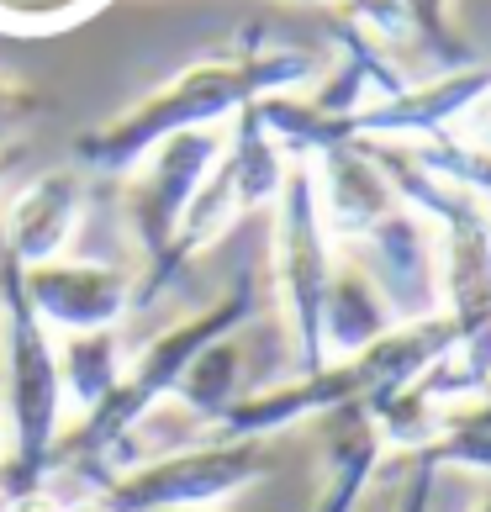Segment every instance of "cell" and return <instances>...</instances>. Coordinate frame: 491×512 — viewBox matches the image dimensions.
<instances>
[{
    "label": "cell",
    "mask_w": 491,
    "mask_h": 512,
    "mask_svg": "<svg viewBox=\"0 0 491 512\" xmlns=\"http://www.w3.org/2000/svg\"><path fill=\"white\" fill-rule=\"evenodd\" d=\"M317 74V59L301 48H270V43H238L228 53H206L175 80H164L154 96L127 106L117 122L85 132L74 143L80 164L101 169V175H127L138 169L164 138L196 127H217L222 117H238L243 106H259L270 96L307 85Z\"/></svg>",
    "instance_id": "6da1fadb"
},
{
    "label": "cell",
    "mask_w": 491,
    "mask_h": 512,
    "mask_svg": "<svg viewBox=\"0 0 491 512\" xmlns=\"http://www.w3.org/2000/svg\"><path fill=\"white\" fill-rule=\"evenodd\" d=\"M0 417H6L0 502L43 491L64 423V381H59V344L37 322L22 291V264L11 254H0Z\"/></svg>",
    "instance_id": "7a4b0ae2"
},
{
    "label": "cell",
    "mask_w": 491,
    "mask_h": 512,
    "mask_svg": "<svg viewBox=\"0 0 491 512\" xmlns=\"http://www.w3.org/2000/svg\"><path fill=\"white\" fill-rule=\"evenodd\" d=\"M333 254L338 243L323 222L317 206V180H312V159H291L286 185L275 196V227H270V291L286 312V333H291V375H312L328 365L323 354V291L333 275Z\"/></svg>",
    "instance_id": "3957f363"
},
{
    "label": "cell",
    "mask_w": 491,
    "mask_h": 512,
    "mask_svg": "<svg viewBox=\"0 0 491 512\" xmlns=\"http://www.w3.org/2000/svg\"><path fill=\"white\" fill-rule=\"evenodd\" d=\"M270 439H212L180 444L154 454L148 465H132L122 476L101 481L96 502L106 512H201L222 507L243 486L270 476Z\"/></svg>",
    "instance_id": "277c9868"
},
{
    "label": "cell",
    "mask_w": 491,
    "mask_h": 512,
    "mask_svg": "<svg viewBox=\"0 0 491 512\" xmlns=\"http://www.w3.org/2000/svg\"><path fill=\"white\" fill-rule=\"evenodd\" d=\"M222 132L217 127H196V132H175L164 138L154 154H148V169L132 180V196H127V222H132V238L138 249L148 254V275L143 286L164 270L169 259V243H175L191 201L201 196V185L212 180V169L222 159Z\"/></svg>",
    "instance_id": "5b68a950"
},
{
    "label": "cell",
    "mask_w": 491,
    "mask_h": 512,
    "mask_svg": "<svg viewBox=\"0 0 491 512\" xmlns=\"http://www.w3.org/2000/svg\"><path fill=\"white\" fill-rule=\"evenodd\" d=\"M22 291L43 328L64 333H96L117 328L132 312V280L117 264H90V259H48L22 270Z\"/></svg>",
    "instance_id": "8992f818"
},
{
    "label": "cell",
    "mask_w": 491,
    "mask_h": 512,
    "mask_svg": "<svg viewBox=\"0 0 491 512\" xmlns=\"http://www.w3.org/2000/svg\"><path fill=\"white\" fill-rule=\"evenodd\" d=\"M317 502L312 512H354L365 497V486L375 481V470L386 460L381 423L365 402H344L317 417Z\"/></svg>",
    "instance_id": "52a82bcc"
},
{
    "label": "cell",
    "mask_w": 491,
    "mask_h": 512,
    "mask_svg": "<svg viewBox=\"0 0 491 512\" xmlns=\"http://www.w3.org/2000/svg\"><path fill=\"white\" fill-rule=\"evenodd\" d=\"M80 201H85V185L74 169H48V175H37L27 191L6 206L0 254H11L22 270L64 259L74 227H80Z\"/></svg>",
    "instance_id": "ba28073f"
},
{
    "label": "cell",
    "mask_w": 491,
    "mask_h": 512,
    "mask_svg": "<svg viewBox=\"0 0 491 512\" xmlns=\"http://www.w3.org/2000/svg\"><path fill=\"white\" fill-rule=\"evenodd\" d=\"M391 328H396V312H391L386 291L375 286V275L349 249H338L328 291H323V354L328 359H354V354H365L375 338H386Z\"/></svg>",
    "instance_id": "9c48e42d"
},
{
    "label": "cell",
    "mask_w": 491,
    "mask_h": 512,
    "mask_svg": "<svg viewBox=\"0 0 491 512\" xmlns=\"http://www.w3.org/2000/svg\"><path fill=\"white\" fill-rule=\"evenodd\" d=\"M412 460H423L433 470H476V476H491V396L449 402L439 417V433Z\"/></svg>",
    "instance_id": "30bf717a"
},
{
    "label": "cell",
    "mask_w": 491,
    "mask_h": 512,
    "mask_svg": "<svg viewBox=\"0 0 491 512\" xmlns=\"http://www.w3.org/2000/svg\"><path fill=\"white\" fill-rule=\"evenodd\" d=\"M122 333L117 328H96V333H64L59 344V381L64 396H74L85 412L101 407L122 381Z\"/></svg>",
    "instance_id": "8fae6325"
},
{
    "label": "cell",
    "mask_w": 491,
    "mask_h": 512,
    "mask_svg": "<svg viewBox=\"0 0 491 512\" xmlns=\"http://www.w3.org/2000/svg\"><path fill=\"white\" fill-rule=\"evenodd\" d=\"M175 396L196 412V423H217L238 396H249V386H243V344H238V333L217 338L212 349H201Z\"/></svg>",
    "instance_id": "7c38bea8"
},
{
    "label": "cell",
    "mask_w": 491,
    "mask_h": 512,
    "mask_svg": "<svg viewBox=\"0 0 491 512\" xmlns=\"http://www.w3.org/2000/svg\"><path fill=\"white\" fill-rule=\"evenodd\" d=\"M386 11V27H402L407 37H418V43L439 59L444 69H470V48L455 37V22H449V0H381Z\"/></svg>",
    "instance_id": "4fadbf2b"
},
{
    "label": "cell",
    "mask_w": 491,
    "mask_h": 512,
    "mask_svg": "<svg viewBox=\"0 0 491 512\" xmlns=\"http://www.w3.org/2000/svg\"><path fill=\"white\" fill-rule=\"evenodd\" d=\"M407 154L423 169H433V175H444V180H455V185H465V191L491 201V148H476V143L455 138V132H439V138L407 143Z\"/></svg>",
    "instance_id": "5bb4252c"
},
{
    "label": "cell",
    "mask_w": 491,
    "mask_h": 512,
    "mask_svg": "<svg viewBox=\"0 0 491 512\" xmlns=\"http://www.w3.org/2000/svg\"><path fill=\"white\" fill-rule=\"evenodd\" d=\"M27 85L22 80H11V74H0V132H11L16 122L27 117Z\"/></svg>",
    "instance_id": "9a60e30c"
},
{
    "label": "cell",
    "mask_w": 491,
    "mask_h": 512,
    "mask_svg": "<svg viewBox=\"0 0 491 512\" xmlns=\"http://www.w3.org/2000/svg\"><path fill=\"white\" fill-rule=\"evenodd\" d=\"M0 512H64V502L48 497V491H27V497H6Z\"/></svg>",
    "instance_id": "2e32d148"
},
{
    "label": "cell",
    "mask_w": 491,
    "mask_h": 512,
    "mask_svg": "<svg viewBox=\"0 0 491 512\" xmlns=\"http://www.w3.org/2000/svg\"><path fill=\"white\" fill-rule=\"evenodd\" d=\"M470 117H476V138H465V143H476V148H491V90L476 101V111H470Z\"/></svg>",
    "instance_id": "e0dca14e"
},
{
    "label": "cell",
    "mask_w": 491,
    "mask_h": 512,
    "mask_svg": "<svg viewBox=\"0 0 491 512\" xmlns=\"http://www.w3.org/2000/svg\"><path fill=\"white\" fill-rule=\"evenodd\" d=\"M64 512H106V507H101V502H96V497H85V502H69V507H64Z\"/></svg>",
    "instance_id": "ac0fdd59"
},
{
    "label": "cell",
    "mask_w": 491,
    "mask_h": 512,
    "mask_svg": "<svg viewBox=\"0 0 491 512\" xmlns=\"http://www.w3.org/2000/svg\"><path fill=\"white\" fill-rule=\"evenodd\" d=\"M0 449H6V417H0Z\"/></svg>",
    "instance_id": "d6986e66"
},
{
    "label": "cell",
    "mask_w": 491,
    "mask_h": 512,
    "mask_svg": "<svg viewBox=\"0 0 491 512\" xmlns=\"http://www.w3.org/2000/svg\"><path fill=\"white\" fill-rule=\"evenodd\" d=\"M6 159H11V154H6V148H0V169H6Z\"/></svg>",
    "instance_id": "ffe728a7"
},
{
    "label": "cell",
    "mask_w": 491,
    "mask_h": 512,
    "mask_svg": "<svg viewBox=\"0 0 491 512\" xmlns=\"http://www.w3.org/2000/svg\"><path fill=\"white\" fill-rule=\"evenodd\" d=\"M201 512H217V507H201Z\"/></svg>",
    "instance_id": "44dd1931"
},
{
    "label": "cell",
    "mask_w": 491,
    "mask_h": 512,
    "mask_svg": "<svg viewBox=\"0 0 491 512\" xmlns=\"http://www.w3.org/2000/svg\"><path fill=\"white\" fill-rule=\"evenodd\" d=\"M486 396H491V386H486Z\"/></svg>",
    "instance_id": "7402d4cb"
}]
</instances>
